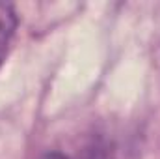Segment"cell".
I'll return each mask as SVG.
<instances>
[{
    "label": "cell",
    "mask_w": 160,
    "mask_h": 159,
    "mask_svg": "<svg viewBox=\"0 0 160 159\" xmlns=\"http://www.w3.org/2000/svg\"><path fill=\"white\" fill-rule=\"evenodd\" d=\"M82 159H108V154H106V148L101 142H93L86 148Z\"/></svg>",
    "instance_id": "obj_2"
},
{
    "label": "cell",
    "mask_w": 160,
    "mask_h": 159,
    "mask_svg": "<svg viewBox=\"0 0 160 159\" xmlns=\"http://www.w3.org/2000/svg\"><path fill=\"white\" fill-rule=\"evenodd\" d=\"M17 25H19V17L15 8L8 2H0V64H4L9 52L11 41L17 32Z\"/></svg>",
    "instance_id": "obj_1"
},
{
    "label": "cell",
    "mask_w": 160,
    "mask_h": 159,
    "mask_svg": "<svg viewBox=\"0 0 160 159\" xmlns=\"http://www.w3.org/2000/svg\"><path fill=\"white\" fill-rule=\"evenodd\" d=\"M43 159H69V157H65V156L60 154V152H50V154H47Z\"/></svg>",
    "instance_id": "obj_3"
}]
</instances>
